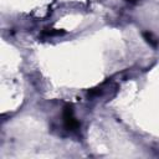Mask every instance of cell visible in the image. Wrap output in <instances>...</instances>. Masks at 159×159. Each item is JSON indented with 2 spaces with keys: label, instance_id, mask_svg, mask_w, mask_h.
<instances>
[{
  "label": "cell",
  "instance_id": "1",
  "mask_svg": "<svg viewBox=\"0 0 159 159\" xmlns=\"http://www.w3.org/2000/svg\"><path fill=\"white\" fill-rule=\"evenodd\" d=\"M63 123L68 130H75L80 127V123L76 119V117L73 114V109L71 106H66L63 108Z\"/></svg>",
  "mask_w": 159,
  "mask_h": 159
},
{
  "label": "cell",
  "instance_id": "3",
  "mask_svg": "<svg viewBox=\"0 0 159 159\" xmlns=\"http://www.w3.org/2000/svg\"><path fill=\"white\" fill-rule=\"evenodd\" d=\"M127 1H128V2H130V4H135L138 0H127Z\"/></svg>",
  "mask_w": 159,
  "mask_h": 159
},
{
  "label": "cell",
  "instance_id": "2",
  "mask_svg": "<svg viewBox=\"0 0 159 159\" xmlns=\"http://www.w3.org/2000/svg\"><path fill=\"white\" fill-rule=\"evenodd\" d=\"M143 36H144V39H145V41L150 45V46H153V47H157V45H158V40L150 34V32H144L143 34Z\"/></svg>",
  "mask_w": 159,
  "mask_h": 159
}]
</instances>
